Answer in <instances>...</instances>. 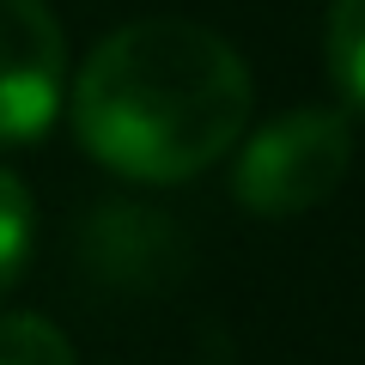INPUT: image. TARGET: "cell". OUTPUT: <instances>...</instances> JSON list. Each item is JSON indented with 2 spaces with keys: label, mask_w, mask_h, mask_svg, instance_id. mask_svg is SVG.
Instances as JSON below:
<instances>
[{
  "label": "cell",
  "mask_w": 365,
  "mask_h": 365,
  "mask_svg": "<svg viewBox=\"0 0 365 365\" xmlns=\"http://www.w3.org/2000/svg\"><path fill=\"white\" fill-rule=\"evenodd\" d=\"M250 98V67L220 31L140 19L86 55L73 79V134L116 177L182 182L237 146Z\"/></svg>",
  "instance_id": "obj_1"
},
{
  "label": "cell",
  "mask_w": 365,
  "mask_h": 365,
  "mask_svg": "<svg viewBox=\"0 0 365 365\" xmlns=\"http://www.w3.org/2000/svg\"><path fill=\"white\" fill-rule=\"evenodd\" d=\"M353 165V128L341 110H287L268 128L250 134L237 153V201L262 220H292L311 213L347 182Z\"/></svg>",
  "instance_id": "obj_2"
},
{
  "label": "cell",
  "mask_w": 365,
  "mask_h": 365,
  "mask_svg": "<svg viewBox=\"0 0 365 365\" xmlns=\"http://www.w3.org/2000/svg\"><path fill=\"white\" fill-rule=\"evenodd\" d=\"M67 91V43L43 0H0V140H37Z\"/></svg>",
  "instance_id": "obj_3"
},
{
  "label": "cell",
  "mask_w": 365,
  "mask_h": 365,
  "mask_svg": "<svg viewBox=\"0 0 365 365\" xmlns=\"http://www.w3.org/2000/svg\"><path fill=\"white\" fill-rule=\"evenodd\" d=\"M91 262H98V274H116V280H128V274H170V262H177L170 220L140 213V207L98 213V225H91Z\"/></svg>",
  "instance_id": "obj_4"
},
{
  "label": "cell",
  "mask_w": 365,
  "mask_h": 365,
  "mask_svg": "<svg viewBox=\"0 0 365 365\" xmlns=\"http://www.w3.org/2000/svg\"><path fill=\"white\" fill-rule=\"evenodd\" d=\"M329 79L353 116H365V0L329 6Z\"/></svg>",
  "instance_id": "obj_5"
},
{
  "label": "cell",
  "mask_w": 365,
  "mask_h": 365,
  "mask_svg": "<svg viewBox=\"0 0 365 365\" xmlns=\"http://www.w3.org/2000/svg\"><path fill=\"white\" fill-rule=\"evenodd\" d=\"M31 232H37V207H31V189L0 170V292L19 287V274L31 262Z\"/></svg>",
  "instance_id": "obj_6"
},
{
  "label": "cell",
  "mask_w": 365,
  "mask_h": 365,
  "mask_svg": "<svg viewBox=\"0 0 365 365\" xmlns=\"http://www.w3.org/2000/svg\"><path fill=\"white\" fill-rule=\"evenodd\" d=\"M0 365H73V347L49 317L13 311L0 317Z\"/></svg>",
  "instance_id": "obj_7"
}]
</instances>
